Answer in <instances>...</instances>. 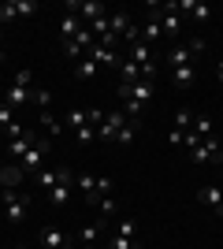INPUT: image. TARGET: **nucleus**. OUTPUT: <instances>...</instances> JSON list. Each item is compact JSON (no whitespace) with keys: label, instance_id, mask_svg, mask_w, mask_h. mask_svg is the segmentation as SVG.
Wrapping results in <instances>:
<instances>
[{"label":"nucleus","instance_id":"obj_1","mask_svg":"<svg viewBox=\"0 0 223 249\" xmlns=\"http://www.w3.org/2000/svg\"><path fill=\"white\" fill-rule=\"evenodd\" d=\"M0 208H4V216L11 223H22V216L30 212V194L22 186H4L0 190Z\"/></svg>","mask_w":223,"mask_h":249},{"label":"nucleus","instance_id":"obj_2","mask_svg":"<svg viewBox=\"0 0 223 249\" xmlns=\"http://www.w3.org/2000/svg\"><path fill=\"white\" fill-rule=\"evenodd\" d=\"M127 123H134V119H127V112H119V108H112V112L104 115V123L97 126V142H108V145H112V142L119 138V130H123Z\"/></svg>","mask_w":223,"mask_h":249},{"label":"nucleus","instance_id":"obj_3","mask_svg":"<svg viewBox=\"0 0 223 249\" xmlns=\"http://www.w3.org/2000/svg\"><path fill=\"white\" fill-rule=\"evenodd\" d=\"M45 160H49V142H45V138H37V142L30 145V153H26V156L19 160L22 175H37V171L45 167Z\"/></svg>","mask_w":223,"mask_h":249},{"label":"nucleus","instance_id":"obj_4","mask_svg":"<svg viewBox=\"0 0 223 249\" xmlns=\"http://www.w3.org/2000/svg\"><path fill=\"white\" fill-rule=\"evenodd\" d=\"M34 11H37V0H8V4H0V26L11 19H30Z\"/></svg>","mask_w":223,"mask_h":249},{"label":"nucleus","instance_id":"obj_5","mask_svg":"<svg viewBox=\"0 0 223 249\" xmlns=\"http://www.w3.org/2000/svg\"><path fill=\"white\" fill-rule=\"evenodd\" d=\"M160 30H164V37H171V41L182 34V15H179V8H175V0L160 8Z\"/></svg>","mask_w":223,"mask_h":249},{"label":"nucleus","instance_id":"obj_6","mask_svg":"<svg viewBox=\"0 0 223 249\" xmlns=\"http://www.w3.org/2000/svg\"><path fill=\"white\" fill-rule=\"evenodd\" d=\"M67 11H71V15H78V19H86V22H93V19H104V15H108V4H101V0H82V4H78V0H71V4H67Z\"/></svg>","mask_w":223,"mask_h":249},{"label":"nucleus","instance_id":"obj_7","mask_svg":"<svg viewBox=\"0 0 223 249\" xmlns=\"http://www.w3.org/2000/svg\"><path fill=\"white\" fill-rule=\"evenodd\" d=\"M160 8H164V4H149V19H145V26H141V45H149V49H153V41L164 37V30H160Z\"/></svg>","mask_w":223,"mask_h":249},{"label":"nucleus","instance_id":"obj_8","mask_svg":"<svg viewBox=\"0 0 223 249\" xmlns=\"http://www.w3.org/2000/svg\"><path fill=\"white\" fill-rule=\"evenodd\" d=\"M89 45H97V37L89 34V26H82V30L74 34V41H67V45H64V52L71 56V60H82L86 52H89Z\"/></svg>","mask_w":223,"mask_h":249},{"label":"nucleus","instance_id":"obj_9","mask_svg":"<svg viewBox=\"0 0 223 249\" xmlns=\"http://www.w3.org/2000/svg\"><path fill=\"white\" fill-rule=\"evenodd\" d=\"M34 182L41 190H52V186H60V182H71V171H64V167H41V171L34 175Z\"/></svg>","mask_w":223,"mask_h":249},{"label":"nucleus","instance_id":"obj_10","mask_svg":"<svg viewBox=\"0 0 223 249\" xmlns=\"http://www.w3.org/2000/svg\"><path fill=\"white\" fill-rule=\"evenodd\" d=\"M4 104L8 108H22V104H34V89L22 82H11L8 89H4Z\"/></svg>","mask_w":223,"mask_h":249},{"label":"nucleus","instance_id":"obj_11","mask_svg":"<svg viewBox=\"0 0 223 249\" xmlns=\"http://www.w3.org/2000/svg\"><path fill=\"white\" fill-rule=\"evenodd\" d=\"M197 201H201L205 208H212L216 216H223V190L220 186H201L197 190Z\"/></svg>","mask_w":223,"mask_h":249},{"label":"nucleus","instance_id":"obj_12","mask_svg":"<svg viewBox=\"0 0 223 249\" xmlns=\"http://www.w3.org/2000/svg\"><path fill=\"white\" fill-rule=\"evenodd\" d=\"M175 8L186 11V15H190V19H197V22H208V19H212V8H208V4H193V0H175Z\"/></svg>","mask_w":223,"mask_h":249},{"label":"nucleus","instance_id":"obj_13","mask_svg":"<svg viewBox=\"0 0 223 249\" xmlns=\"http://www.w3.org/2000/svg\"><path fill=\"white\" fill-rule=\"evenodd\" d=\"M197 82V67L186 63V67H171V86H179V89H190Z\"/></svg>","mask_w":223,"mask_h":249},{"label":"nucleus","instance_id":"obj_14","mask_svg":"<svg viewBox=\"0 0 223 249\" xmlns=\"http://www.w3.org/2000/svg\"><path fill=\"white\" fill-rule=\"evenodd\" d=\"M34 142H37V134H34V130H26L22 138L8 142V156H11V160H22V156L30 153V145H34Z\"/></svg>","mask_w":223,"mask_h":249},{"label":"nucleus","instance_id":"obj_15","mask_svg":"<svg viewBox=\"0 0 223 249\" xmlns=\"http://www.w3.org/2000/svg\"><path fill=\"white\" fill-rule=\"evenodd\" d=\"M41 246H45V249H67L71 242H67V234H64L60 227H45V231H41Z\"/></svg>","mask_w":223,"mask_h":249},{"label":"nucleus","instance_id":"obj_16","mask_svg":"<svg viewBox=\"0 0 223 249\" xmlns=\"http://www.w3.org/2000/svg\"><path fill=\"white\" fill-rule=\"evenodd\" d=\"M108 19H112V37H119V41H123V34L130 30V26H134V19H130V11H112V15H108Z\"/></svg>","mask_w":223,"mask_h":249},{"label":"nucleus","instance_id":"obj_17","mask_svg":"<svg viewBox=\"0 0 223 249\" xmlns=\"http://www.w3.org/2000/svg\"><path fill=\"white\" fill-rule=\"evenodd\" d=\"M197 56L190 52V45H171L168 52V67H186V63H193Z\"/></svg>","mask_w":223,"mask_h":249},{"label":"nucleus","instance_id":"obj_18","mask_svg":"<svg viewBox=\"0 0 223 249\" xmlns=\"http://www.w3.org/2000/svg\"><path fill=\"white\" fill-rule=\"evenodd\" d=\"M82 30V19H78V15H71V11H67L64 19H60V41H74V34Z\"/></svg>","mask_w":223,"mask_h":249},{"label":"nucleus","instance_id":"obj_19","mask_svg":"<svg viewBox=\"0 0 223 249\" xmlns=\"http://www.w3.org/2000/svg\"><path fill=\"white\" fill-rule=\"evenodd\" d=\"M127 60H134V63H138V67H149V63H156V56H153V49H149V45H130V56H127Z\"/></svg>","mask_w":223,"mask_h":249},{"label":"nucleus","instance_id":"obj_20","mask_svg":"<svg viewBox=\"0 0 223 249\" xmlns=\"http://www.w3.org/2000/svg\"><path fill=\"white\" fill-rule=\"evenodd\" d=\"M71 182H74V178H71ZM71 182H60V186L49 190V201H52L56 208H67V205H71Z\"/></svg>","mask_w":223,"mask_h":249},{"label":"nucleus","instance_id":"obj_21","mask_svg":"<svg viewBox=\"0 0 223 249\" xmlns=\"http://www.w3.org/2000/svg\"><path fill=\"white\" fill-rule=\"evenodd\" d=\"M78 242H82V249H97V242H101V223H86V227L78 231Z\"/></svg>","mask_w":223,"mask_h":249},{"label":"nucleus","instance_id":"obj_22","mask_svg":"<svg viewBox=\"0 0 223 249\" xmlns=\"http://www.w3.org/2000/svg\"><path fill=\"white\" fill-rule=\"evenodd\" d=\"M138 78H141V67L134 60H123V63H119V82H123V86H134Z\"/></svg>","mask_w":223,"mask_h":249},{"label":"nucleus","instance_id":"obj_23","mask_svg":"<svg viewBox=\"0 0 223 249\" xmlns=\"http://www.w3.org/2000/svg\"><path fill=\"white\" fill-rule=\"evenodd\" d=\"M193 134H197V138H208V134H216V123H212V115H208V112L193 115Z\"/></svg>","mask_w":223,"mask_h":249},{"label":"nucleus","instance_id":"obj_24","mask_svg":"<svg viewBox=\"0 0 223 249\" xmlns=\"http://www.w3.org/2000/svg\"><path fill=\"white\" fill-rule=\"evenodd\" d=\"M101 197H112V178H108V175H101V178H97L93 194H89V197H86V201H89V205H97V201H101Z\"/></svg>","mask_w":223,"mask_h":249},{"label":"nucleus","instance_id":"obj_25","mask_svg":"<svg viewBox=\"0 0 223 249\" xmlns=\"http://www.w3.org/2000/svg\"><path fill=\"white\" fill-rule=\"evenodd\" d=\"M201 142H205V149H208V156H212V164H220V160H223V145H220V138L208 134V138H201Z\"/></svg>","mask_w":223,"mask_h":249},{"label":"nucleus","instance_id":"obj_26","mask_svg":"<svg viewBox=\"0 0 223 249\" xmlns=\"http://www.w3.org/2000/svg\"><path fill=\"white\" fill-rule=\"evenodd\" d=\"M74 74H78V78H93V74H97V63L89 60V56H82V60L74 63Z\"/></svg>","mask_w":223,"mask_h":249},{"label":"nucleus","instance_id":"obj_27","mask_svg":"<svg viewBox=\"0 0 223 249\" xmlns=\"http://www.w3.org/2000/svg\"><path fill=\"white\" fill-rule=\"evenodd\" d=\"M116 234H127V238H141V231H138V223H134V219H119V223H116Z\"/></svg>","mask_w":223,"mask_h":249},{"label":"nucleus","instance_id":"obj_28","mask_svg":"<svg viewBox=\"0 0 223 249\" xmlns=\"http://www.w3.org/2000/svg\"><path fill=\"white\" fill-rule=\"evenodd\" d=\"M11 123H19V119H15V108H8V104L0 101V134H4Z\"/></svg>","mask_w":223,"mask_h":249},{"label":"nucleus","instance_id":"obj_29","mask_svg":"<svg viewBox=\"0 0 223 249\" xmlns=\"http://www.w3.org/2000/svg\"><path fill=\"white\" fill-rule=\"evenodd\" d=\"M141 238H127V234H116L112 231V249H138Z\"/></svg>","mask_w":223,"mask_h":249},{"label":"nucleus","instance_id":"obj_30","mask_svg":"<svg viewBox=\"0 0 223 249\" xmlns=\"http://www.w3.org/2000/svg\"><path fill=\"white\" fill-rule=\"evenodd\" d=\"M41 126H45V130H52V138L60 134V130H64V126H60V119H56V115L49 112V108H45V112H41Z\"/></svg>","mask_w":223,"mask_h":249},{"label":"nucleus","instance_id":"obj_31","mask_svg":"<svg viewBox=\"0 0 223 249\" xmlns=\"http://www.w3.org/2000/svg\"><path fill=\"white\" fill-rule=\"evenodd\" d=\"M175 130H182V134H186V130H193V112H186V108H182V112L175 115Z\"/></svg>","mask_w":223,"mask_h":249},{"label":"nucleus","instance_id":"obj_32","mask_svg":"<svg viewBox=\"0 0 223 249\" xmlns=\"http://www.w3.org/2000/svg\"><path fill=\"white\" fill-rule=\"evenodd\" d=\"M67 123H71V130H82V126H89V123H86V112H82V108H71V112H67Z\"/></svg>","mask_w":223,"mask_h":249},{"label":"nucleus","instance_id":"obj_33","mask_svg":"<svg viewBox=\"0 0 223 249\" xmlns=\"http://www.w3.org/2000/svg\"><path fill=\"white\" fill-rule=\"evenodd\" d=\"M134 134H138V126H134V123H127V126H123V130H119V138H116V145H123V149H127L130 142H134Z\"/></svg>","mask_w":223,"mask_h":249},{"label":"nucleus","instance_id":"obj_34","mask_svg":"<svg viewBox=\"0 0 223 249\" xmlns=\"http://www.w3.org/2000/svg\"><path fill=\"white\" fill-rule=\"evenodd\" d=\"M190 160H193V164H212V156H208L205 142H201V145H193V149H190Z\"/></svg>","mask_w":223,"mask_h":249},{"label":"nucleus","instance_id":"obj_35","mask_svg":"<svg viewBox=\"0 0 223 249\" xmlns=\"http://www.w3.org/2000/svg\"><path fill=\"white\" fill-rule=\"evenodd\" d=\"M34 104H37V108H49V104H52V93H49V89H45V86H37V89H34Z\"/></svg>","mask_w":223,"mask_h":249},{"label":"nucleus","instance_id":"obj_36","mask_svg":"<svg viewBox=\"0 0 223 249\" xmlns=\"http://www.w3.org/2000/svg\"><path fill=\"white\" fill-rule=\"evenodd\" d=\"M93 186H97V178L82 171V175H78V190H82V197H89V194H93Z\"/></svg>","mask_w":223,"mask_h":249},{"label":"nucleus","instance_id":"obj_37","mask_svg":"<svg viewBox=\"0 0 223 249\" xmlns=\"http://www.w3.org/2000/svg\"><path fill=\"white\" fill-rule=\"evenodd\" d=\"M97 205H101V212H104V216H119V205H116V197H101Z\"/></svg>","mask_w":223,"mask_h":249},{"label":"nucleus","instance_id":"obj_38","mask_svg":"<svg viewBox=\"0 0 223 249\" xmlns=\"http://www.w3.org/2000/svg\"><path fill=\"white\" fill-rule=\"evenodd\" d=\"M86 123H89V126L97 130V126L104 123V112H101V108H89V112H86Z\"/></svg>","mask_w":223,"mask_h":249},{"label":"nucleus","instance_id":"obj_39","mask_svg":"<svg viewBox=\"0 0 223 249\" xmlns=\"http://www.w3.org/2000/svg\"><path fill=\"white\" fill-rule=\"evenodd\" d=\"M22 134H26V126H22V123H11L8 130H4V138H8V142H15V138H22Z\"/></svg>","mask_w":223,"mask_h":249},{"label":"nucleus","instance_id":"obj_40","mask_svg":"<svg viewBox=\"0 0 223 249\" xmlns=\"http://www.w3.org/2000/svg\"><path fill=\"white\" fill-rule=\"evenodd\" d=\"M190 52H193V56H205V52H208V41H205V37H193V41H190Z\"/></svg>","mask_w":223,"mask_h":249},{"label":"nucleus","instance_id":"obj_41","mask_svg":"<svg viewBox=\"0 0 223 249\" xmlns=\"http://www.w3.org/2000/svg\"><path fill=\"white\" fill-rule=\"evenodd\" d=\"M11 82H22V86H30V82H34V71H30V67H22V71H15V78H11Z\"/></svg>","mask_w":223,"mask_h":249},{"label":"nucleus","instance_id":"obj_42","mask_svg":"<svg viewBox=\"0 0 223 249\" xmlns=\"http://www.w3.org/2000/svg\"><path fill=\"white\" fill-rule=\"evenodd\" d=\"M216 78H220V86H223V60L216 63Z\"/></svg>","mask_w":223,"mask_h":249},{"label":"nucleus","instance_id":"obj_43","mask_svg":"<svg viewBox=\"0 0 223 249\" xmlns=\"http://www.w3.org/2000/svg\"><path fill=\"white\" fill-rule=\"evenodd\" d=\"M4 171H8V167H4V164H0V175H4Z\"/></svg>","mask_w":223,"mask_h":249},{"label":"nucleus","instance_id":"obj_44","mask_svg":"<svg viewBox=\"0 0 223 249\" xmlns=\"http://www.w3.org/2000/svg\"><path fill=\"white\" fill-rule=\"evenodd\" d=\"M0 63H4V52H0Z\"/></svg>","mask_w":223,"mask_h":249},{"label":"nucleus","instance_id":"obj_45","mask_svg":"<svg viewBox=\"0 0 223 249\" xmlns=\"http://www.w3.org/2000/svg\"><path fill=\"white\" fill-rule=\"evenodd\" d=\"M0 45H4V37H0Z\"/></svg>","mask_w":223,"mask_h":249}]
</instances>
